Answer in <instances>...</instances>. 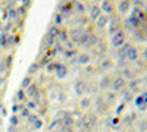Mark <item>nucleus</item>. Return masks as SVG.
Listing matches in <instances>:
<instances>
[{
  "mask_svg": "<svg viewBox=\"0 0 147 132\" xmlns=\"http://www.w3.org/2000/svg\"><path fill=\"white\" fill-rule=\"evenodd\" d=\"M16 13H18V16H24V15H25V7L19 6V7L16 9Z\"/></svg>",
  "mask_w": 147,
  "mask_h": 132,
  "instance_id": "obj_33",
  "label": "nucleus"
},
{
  "mask_svg": "<svg viewBox=\"0 0 147 132\" xmlns=\"http://www.w3.org/2000/svg\"><path fill=\"white\" fill-rule=\"evenodd\" d=\"M74 90L78 95H84V92L87 91V84H85L82 79H77L75 84H74Z\"/></svg>",
  "mask_w": 147,
  "mask_h": 132,
  "instance_id": "obj_4",
  "label": "nucleus"
},
{
  "mask_svg": "<svg viewBox=\"0 0 147 132\" xmlns=\"http://www.w3.org/2000/svg\"><path fill=\"white\" fill-rule=\"evenodd\" d=\"M2 63H3L5 69H6V70H9V69H10V65H12V56H7Z\"/></svg>",
  "mask_w": 147,
  "mask_h": 132,
  "instance_id": "obj_24",
  "label": "nucleus"
},
{
  "mask_svg": "<svg viewBox=\"0 0 147 132\" xmlns=\"http://www.w3.org/2000/svg\"><path fill=\"white\" fill-rule=\"evenodd\" d=\"M90 104H91V98H90V97H84V98L81 100V103H80V106L82 107V109H87Z\"/></svg>",
  "mask_w": 147,
  "mask_h": 132,
  "instance_id": "obj_21",
  "label": "nucleus"
},
{
  "mask_svg": "<svg viewBox=\"0 0 147 132\" xmlns=\"http://www.w3.org/2000/svg\"><path fill=\"white\" fill-rule=\"evenodd\" d=\"M82 32H84V29L80 28V27L72 28V29H71V34H69V41L78 44V41H80V38H81V35H82Z\"/></svg>",
  "mask_w": 147,
  "mask_h": 132,
  "instance_id": "obj_2",
  "label": "nucleus"
},
{
  "mask_svg": "<svg viewBox=\"0 0 147 132\" xmlns=\"http://www.w3.org/2000/svg\"><path fill=\"white\" fill-rule=\"evenodd\" d=\"M68 132H75V131H72V129H69V131H68Z\"/></svg>",
  "mask_w": 147,
  "mask_h": 132,
  "instance_id": "obj_40",
  "label": "nucleus"
},
{
  "mask_svg": "<svg viewBox=\"0 0 147 132\" xmlns=\"http://www.w3.org/2000/svg\"><path fill=\"white\" fill-rule=\"evenodd\" d=\"M12 27H13V25H12V23L10 22H7V23H5V27L2 28V34H6L7 35V32L12 29Z\"/></svg>",
  "mask_w": 147,
  "mask_h": 132,
  "instance_id": "obj_28",
  "label": "nucleus"
},
{
  "mask_svg": "<svg viewBox=\"0 0 147 132\" xmlns=\"http://www.w3.org/2000/svg\"><path fill=\"white\" fill-rule=\"evenodd\" d=\"M74 7H75V9L80 12V13H82L84 9H85V6H84V5H81V3H74Z\"/></svg>",
  "mask_w": 147,
  "mask_h": 132,
  "instance_id": "obj_31",
  "label": "nucleus"
},
{
  "mask_svg": "<svg viewBox=\"0 0 147 132\" xmlns=\"http://www.w3.org/2000/svg\"><path fill=\"white\" fill-rule=\"evenodd\" d=\"M124 79H122V78H116L115 81H113V88L115 90H121L122 87H124Z\"/></svg>",
  "mask_w": 147,
  "mask_h": 132,
  "instance_id": "obj_18",
  "label": "nucleus"
},
{
  "mask_svg": "<svg viewBox=\"0 0 147 132\" xmlns=\"http://www.w3.org/2000/svg\"><path fill=\"white\" fill-rule=\"evenodd\" d=\"M59 9H60L59 13L63 18H69L71 13H72V9H74V3H62L59 6Z\"/></svg>",
  "mask_w": 147,
  "mask_h": 132,
  "instance_id": "obj_3",
  "label": "nucleus"
},
{
  "mask_svg": "<svg viewBox=\"0 0 147 132\" xmlns=\"http://www.w3.org/2000/svg\"><path fill=\"white\" fill-rule=\"evenodd\" d=\"M109 84H110V79H109L107 76H105V78L102 79V87L105 88V87H107V85H109Z\"/></svg>",
  "mask_w": 147,
  "mask_h": 132,
  "instance_id": "obj_35",
  "label": "nucleus"
},
{
  "mask_svg": "<svg viewBox=\"0 0 147 132\" xmlns=\"http://www.w3.org/2000/svg\"><path fill=\"white\" fill-rule=\"evenodd\" d=\"M41 125H43V122H41V119L38 117V119H37V121H35L31 126H32V129H34V131H37V129H40V128H41Z\"/></svg>",
  "mask_w": 147,
  "mask_h": 132,
  "instance_id": "obj_29",
  "label": "nucleus"
},
{
  "mask_svg": "<svg viewBox=\"0 0 147 132\" xmlns=\"http://www.w3.org/2000/svg\"><path fill=\"white\" fill-rule=\"evenodd\" d=\"M90 16L93 18V19H97L100 16V7L99 6H91V9H90Z\"/></svg>",
  "mask_w": 147,
  "mask_h": 132,
  "instance_id": "obj_16",
  "label": "nucleus"
},
{
  "mask_svg": "<svg viewBox=\"0 0 147 132\" xmlns=\"http://www.w3.org/2000/svg\"><path fill=\"white\" fill-rule=\"evenodd\" d=\"M19 119H21V117H19L18 115H13V116H12V117H10V121H9V122H10V126H13V128H15V126L19 123Z\"/></svg>",
  "mask_w": 147,
  "mask_h": 132,
  "instance_id": "obj_25",
  "label": "nucleus"
},
{
  "mask_svg": "<svg viewBox=\"0 0 147 132\" xmlns=\"http://www.w3.org/2000/svg\"><path fill=\"white\" fill-rule=\"evenodd\" d=\"M52 132H60V131H59V129H56V131H52Z\"/></svg>",
  "mask_w": 147,
  "mask_h": 132,
  "instance_id": "obj_39",
  "label": "nucleus"
},
{
  "mask_svg": "<svg viewBox=\"0 0 147 132\" xmlns=\"http://www.w3.org/2000/svg\"><path fill=\"white\" fill-rule=\"evenodd\" d=\"M77 62H78V63H81V65H87V63L90 62V56H88L87 53L80 54V56L77 57Z\"/></svg>",
  "mask_w": 147,
  "mask_h": 132,
  "instance_id": "obj_15",
  "label": "nucleus"
},
{
  "mask_svg": "<svg viewBox=\"0 0 147 132\" xmlns=\"http://www.w3.org/2000/svg\"><path fill=\"white\" fill-rule=\"evenodd\" d=\"M9 16L13 18V19L18 18V13H16V9H15V7H10V9H9Z\"/></svg>",
  "mask_w": 147,
  "mask_h": 132,
  "instance_id": "obj_30",
  "label": "nucleus"
},
{
  "mask_svg": "<svg viewBox=\"0 0 147 132\" xmlns=\"http://www.w3.org/2000/svg\"><path fill=\"white\" fill-rule=\"evenodd\" d=\"M102 9H103L105 12H109V13H112V12H113V5H112V3H109V2H105V3H102Z\"/></svg>",
  "mask_w": 147,
  "mask_h": 132,
  "instance_id": "obj_20",
  "label": "nucleus"
},
{
  "mask_svg": "<svg viewBox=\"0 0 147 132\" xmlns=\"http://www.w3.org/2000/svg\"><path fill=\"white\" fill-rule=\"evenodd\" d=\"M96 44H97V37L94 34H90V31H84L78 41V46L85 47V49H90V47H93Z\"/></svg>",
  "mask_w": 147,
  "mask_h": 132,
  "instance_id": "obj_1",
  "label": "nucleus"
},
{
  "mask_svg": "<svg viewBox=\"0 0 147 132\" xmlns=\"http://www.w3.org/2000/svg\"><path fill=\"white\" fill-rule=\"evenodd\" d=\"M25 107H27L30 112H31V110H35V109H37V103H35L34 100H30V101H27V106H25Z\"/></svg>",
  "mask_w": 147,
  "mask_h": 132,
  "instance_id": "obj_27",
  "label": "nucleus"
},
{
  "mask_svg": "<svg viewBox=\"0 0 147 132\" xmlns=\"http://www.w3.org/2000/svg\"><path fill=\"white\" fill-rule=\"evenodd\" d=\"M13 101H15V103H22V101H25V91L19 88V90L16 91V94H15Z\"/></svg>",
  "mask_w": 147,
  "mask_h": 132,
  "instance_id": "obj_10",
  "label": "nucleus"
},
{
  "mask_svg": "<svg viewBox=\"0 0 147 132\" xmlns=\"http://www.w3.org/2000/svg\"><path fill=\"white\" fill-rule=\"evenodd\" d=\"M68 41H69V34H68V31H66V29H60V32H59V35H57V43L66 44Z\"/></svg>",
  "mask_w": 147,
  "mask_h": 132,
  "instance_id": "obj_7",
  "label": "nucleus"
},
{
  "mask_svg": "<svg viewBox=\"0 0 147 132\" xmlns=\"http://www.w3.org/2000/svg\"><path fill=\"white\" fill-rule=\"evenodd\" d=\"M0 47H7V35L6 34H0Z\"/></svg>",
  "mask_w": 147,
  "mask_h": 132,
  "instance_id": "obj_22",
  "label": "nucleus"
},
{
  "mask_svg": "<svg viewBox=\"0 0 147 132\" xmlns=\"http://www.w3.org/2000/svg\"><path fill=\"white\" fill-rule=\"evenodd\" d=\"M25 6L28 7V6H31V3H30V2H24V7H25Z\"/></svg>",
  "mask_w": 147,
  "mask_h": 132,
  "instance_id": "obj_38",
  "label": "nucleus"
},
{
  "mask_svg": "<svg viewBox=\"0 0 147 132\" xmlns=\"http://www.w3.org/2000/svg\"><path fill=\"white\" fill-rule=\"evenodd\" d=\"M30 115H31V112L27 109L25 106H22V107H21V110H19V117H27V119H28Z\"/></svg>",
  "mask_w": 147,
  "mask_h": 132,
  "instance_id": "obj_19",
  "label": "nucleus"
},
{
  "mask_svg": "<svg viewBox=\"0 0 147 132\" xmlns=\"http://www.w3.org/2000/svg\"><path fill=\"white\" fill-rule=\"evenodd\" d=\"M21 104L19 103H13V104H12V112H13V113H16V112H19L21 110Z\"/></svg>",
  "mask_w": 147,
  "mask_h": 132,
  "instance_id": "obj_32",
  "label": "nucleus"
},
{
  "mask_svg": "<svg viewBox=\"0 0 147 132\" xmlns=\"http://www.w3.org/2000/svg\"><path fill=\"white\" fill-rule=\"evenodd\" d=\"M63 23V16L59 13V12H56V13L53 15V25H56L57 28H60V25Z\"/></svg>",
  "mask_w": 147,
  "mask_h": 132,
  "instance_id": "obj_12",
  "label": "nucleus"
},
{
  "mask_svg": "<svg viewBox=\"0 0 147 132\" xmlns=\"http://www.w3.org/2000/svg\"><path fill=\"white\" fill-rule=\"evenodd\" d=\"M38 69H40V65L37 63V62L31 63V65H30V68H28V75H30V76H31V75H34Z\"/></svg>",
  "mask_w": 147,
  "mask_h": 132,
  "instance_id": "obj_17",
  "label": "nucleus"
},
{
  "mask_svg": "<svg viewBox=\"0 0 147 132\" xmlns=\"http://www.w3.org/2000/svg\"><path fill=\"white\" fill-rule=\"evenodd\" d=\"M37 119H38V116H35V115H30V117H28V123H30V125H32V123L37 121Z\"/></svg>",
  "mask_w": 147,
  "mask_h": 132,
  "instance_id": "obj_34",
  "label": "nucleus"
},
{
  "mask_svg": "<svg viewBox=\"0 0 147 132\" xmlns=\"http://www.w3.org/2000/svg\"><path fill=\"white\" fill-rule=\"evenodd\" d=\"M31 84H32V76L27 75L25 78L22 79V82H21V90H24V91H25V90H27V88L31 85Z\"/></svg>",
  "mask_w": 147,
  "mask_h": 132,
  "instance_id": "obj_11",
  "label": "nucleus"
},
{
  "mask_svg": "<svg viewBox=\"0 0 147 132\" xmlns=\"http://www.w3.org/2000/svg\"><path fill=\"white\" fill-rule=\"evenodd\" d=\"M59 32H60V28H57L56 25H52L49 27V31H47V35H50V37H53V38H57V35H59Z\"/></svg>",
  "mask_w": 147,
  "mask_h": 132,
  "instance_id": "obj_9",
  "label": "nucleus"
},
{
  "mask_svg": "<svg viewBox=\"0 0 147 132\" xmlns=\"http://www.w3.org/2000/svg\"><path fill=\"white\" fill-rule=\"evenodd\" d=\"M56 66H57V63H55V62H50L47 66H46V69H47V74H52V72H55L56 70Z\"/></svg>",
  "mask_w": 147,
  "mask_h": 132,
  "instance_id": "obj_26",
  "label": "nucleus"
},
{
  "mask_svg": "<svg viewBox=\"0 0 147 132\" xmlns=\"http://www.w3.org/2000/svg\"><path fill=\"white\" fill-rule=\"evenodd\" d=\"M122 43H124V34H122V32H118V34H115L113 37H112V44L115 47L121 46Z\"/></svg>",
  "mask_w": 147,
  "mask_h": 132,
  "instance_id": "obj_8",
  "label": "nucleus"
},
{
  "mask_svg": "<svg viewBox=\"0 0 147 132\" xmlns=\"http://www.w3.org/2000/svg\"><path fill=\"white\" fill-rule=\"evenodd\" d=\"M118 28H119V25H118V18L113 16L112 19H110V28H109V32H110V34H113Z\"/></svg>",
  "mask_w": 147,
  "mask_h": 132,
  "instance_id": "obj_14",
  "label": "nucleus"
},
{
  "mask_svg": "<svg viewBox=\"0 0 147 132\" xmlns=\"http://www.w3.org/2000/svg\"><path fill=\"white\" fill-rule=\"evenodd\" d=\"M55 72H56V76L60 78V79H63L65 76H68V68H66L63 63H57Z\"/></svg>",
  "mask_w": 147,
  "mask_h": 132,
  "instance_id": "obj_5",
  "label": "nucleus"
},
{
  "mask_svg": "<svg viewBox=\"0 0 147 132\" xmlns=\"http://www.w3.org/2000/svg\"><path fill=\"white\" fill-rule=\"evenodd\" d=\"M63 54H65L66 59H72V60H74V56L77 54V50H75V49H74V50H65Z\"/></svg>",
  "mask_w": 147,
  "mask_h": 132,
  "instance_id": "obj_23",
  "label": "nucleus"
},
{
  "mask_svg": "<svg viewBox=\"0 0 147 132\" xmlns=\"http://www.w3.org/2000/svg\"><path fill=\"white\" fill-rule=\"evenodd\" d=\"M38 85H37V82H32L31 85L27 88V95H30V97H32V98H38Z\"/></svg>",
  "mask_w": 147,
  "mask_h": 132,
  "instance_id": "obj_6",
  "label": "nucleus"
},
{
  "mask_svg": "<svg viewBox=\"0 0 147 132\" xmlns=\"http://www.w3.org/2000/svg\"><path fill=\"white\" fill-rule=\"evenodd\" d=\"M5 82H6V79H5V78H0V85H3Z\"/></svg>",
  "mask_w": 147,
  "mask_h": 132,
  "instance_id": "obj_37",
  "label": "nucleus"
},
{
  "mask_svg": "<svg viewBox=\"0 0 147 132\" xmlns=\"http://www.w3.org/2000/svg\"><path fill=\"white\" fill-rule=\"evenodd\" d=\"M118 7L121 9V12H125V10L128 9V3H122V5H119Z\"/></svg>",
  "mask_w": 147,
  "mask_h": 132,
  "instance_id": "obj_36",
  "label": "nucleus"
},
{
  "mask_svg": "<svg viewBox=\"0 0 147 132\" xmlns=\"http://www.w3.org/2000/svg\"><path fill=\"white\" fill-rule=\"evenodd\" d=\"M107 21H109V18H107L106 15H100L99 18L96 19V25H97V28L105 27V23H107Z\"/></svg>",
  "mask_w": 147,
  "mask_h": 132,
  "instance_id": "obj_13",
  "label": "nucleus"
}]
</instances>
